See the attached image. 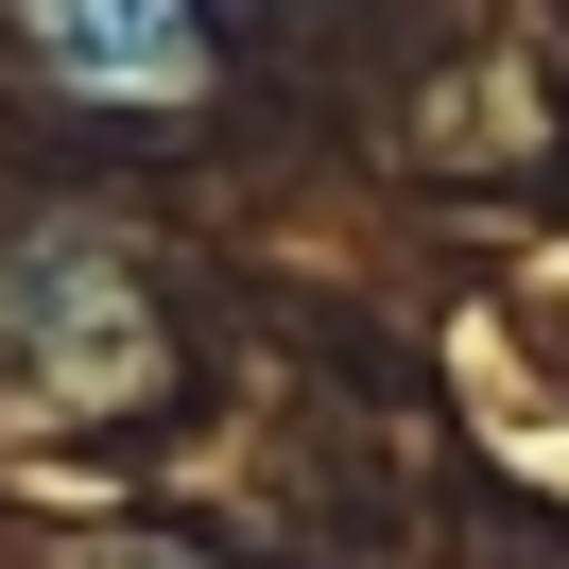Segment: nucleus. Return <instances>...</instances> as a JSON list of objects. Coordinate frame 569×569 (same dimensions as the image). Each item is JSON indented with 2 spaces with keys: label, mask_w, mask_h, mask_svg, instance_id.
<instances>
[{
  "label": "nucleus",
  "mask_w": 569,
  "mask_h": 569,
  "mask_svg": "<svg viewBox=\"0 0 569 569\" xmlns=\"http://www.w3.org/2000/svg\"><path fill=\"white\" fill-rule=\"evenodd\" d=\"M0 36L70 104H190L208 87V18L190 0H0Z\"/></svg>",
  "instance_id": "obj_1"
},
{
  "label": "nucleus",
  "mask_w": 569,
  "mask_h": 569,
  "mask_svg": "<svg viewBox=\"0 0 569 569\" xmlns=\"http://www.w3.org/2000/svg\"><path fill=\"white\" fill-rule=\"evenodd\" d=\"M104 569H208V552H104Z\"/></svg>",
  "instance_id": "obj_2"
}]
</instances>
